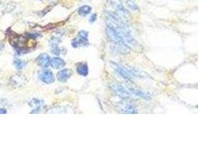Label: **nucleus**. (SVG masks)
<instances>
[{
    "instance_id": "nucleus-10",
    "label": "nucleus",
    "mask_w": 198,
    "mask_h": 148,
    "mask_svg": "<svg viewBox=\"0 0 198 148\" xmlns=\"http://www.w3.org/2000/svg\"><path fill=\"white\" fill-rule=\"evenodd\" d=\"M76 71H77L78 74L82 76H86L88 74V65L85 62L82 63H79L76 67Z\"/></svg>"
},
{
    "instance_id": "nucleus-1",
    "label": "nucleus",
    "mask_w": 198,
    "mask_h": 148,
    "mask_svg": "<svg viewBox=\"0 0 198 148\" xmlns=\"http://www.w3.org/2000/svg\"><path fill=\"white\" fill-rule=\"evenodd\" d=\"M112 68L119 74L120 76L122 78H125L129 81H132L134 79V77H141L142 75H144V74H141V73L138 72L137 70L134 69H131V68H128L125 66L119 65L117 63L112 62L111 63Z\"/></svg>"
},
{
    "instance_id": "nucleus-7",
    "label": "nucleus",
    "mask_w": 198,
    "mask_h": 148,
    "mask_svg": "<svg viewBox=\"0 0 198 148\" xmlns=\"http://www.w3.org/2000/svg\"><path fill=\"white\" fill-rule=\"evenodd\" d=\"M128 90H130L131 93L132 94L133 97H137V98H141V99H151V96H149L148 93H145V92L142 91V90H138V89L133 88V87H128Z\"/></svg>"
},
{
    "instance_id": "nucleus-15",
    "label": "nucleus",
    "mask_w": 198,
    "mask_h": 148,
    "mask_svg": "<svg viewBox=\"0 0 198 148\" xmlns=\"http://www.w3.org/2000/svg\"><path fill=\"white\" fill-rule=\"evenodd\" d=\"M7 113V110L5 109H3V108H1L0 109V114H5Z\"/></svg>"
},
{
    "instance_id": "nucleus-4",
    "label": "nucleus",
    "mask_w": 198,
    "mask_h": 148,
    "mask_svg": "<svg viewBox=\"0 0 198 148\" xmlns=\"http://www.w3.org/2000/svg\"><path fill=\"white\" fill-rule=\"evenodd\" d=\"M118 109L119 110H120L121 112H124V113H130V114H134L137 113V108H136L135 105L131 102H123L122 103H120L118 107Z\"/></svg>"
},
{
    "instance_id": "nucleus-14",
    "label": "nucleus",
    "mask_w": 198,
    "mask_h": 148,
    "mask_svg": "<svg viewBox=\"0 0 198 148\" xmlns=\"http://www.w3.org/2000/svg\"><path fill=\"white\" fill-rule=\"evenodd\" d=\"M96 20H97V14L94 13V14L91 15V17H90V22H94Z\"/></svg>"
},
{
    "instance_id": "nucleus-11",
    "label": "nucleus",
    "mask_w": 198,
    "mask_h": 148,
    "mask_svg": "<svg viewBox=\"0 0 198 148\" xmlns=\"http://www.w3.org/2000/svg\"><path fill=\"white\" fill-rule=\"evenodd\" d=\"M91 12V7L88 5H82L78 10V13L82 16H85Z\"/></svg>"
},
{
    "instance_id": "nucleus-9",
    "label": "nucleus",
    "mask_w": 198,
    "mask_h": 148,
    "mask_svg": "<svg viewBox=\"0 0 198 148\" xmlns=\"http://www.w3.org/2000/svg\"><path fill=\"white\" fill-rule=\"evenodd\" d=\"M50 65L55 69H61V68L64 67V66L66 65V62L61 58L54 57L51 59Z\"/></svg>"
},
{
    "instance_id": "nucleus-16",
    "label": "nucleus",
    "mask_w": 198,
    "mask_h": 148,
    "mask_svg": "<svg viewBox=\"0 0 198 148\" xmlns=\"http://www.w3.org/2000/svg\"><path fill=\"white\" fill-rule=\"evenodd\" d=\"M4 47H5V44H4V43L2 42V41H0V50H3Z\"/></svg>"
},
{
    "instance_id": "nucleus-2",
    "label": "nucleus",
    "mask_w": 198,
    "mask_h": 148,
    "mask_svg": "<svg viewBox=\"0 0 198 148\" xmlns=\"http://www.w3.org/2000/svg\"><path fill=\"white\" fill-rule=\"evenodd\" d=\"M111 87L113 91L120 98H122V99H131V98L133 97L132 94L131 93L130 90H128V88H126L122 84L115 83V84H111Z\"/></svg>"
},
{
    "instance_id": "nucleus-13",
    "label": "nucleus",
    "mask_w": 198,
    "mask_h": 148,
    "mask_svg": "<svg viewBox=\"0 0 198 148\" xmlns=\"http://www.w3.org/2000/svg\"><path fill=\"white\" fill-rule=\"evenodd\" d=\"M14 65H16L17 69L21 70L24 67L25 62H23V61L20 60V59H15V60H14Z\"/></svg>"
},
{
    "instance_id": "nucleus-5",
    "label": "nucleus",
    "mask_w": 198,
    "mask_h": 148,
    "mask_svg": "<svg viewBox=\"0 0 198 148\" xmlns=\"http://www.w3.org/2000/svg\"><path fill=\"white\" fill-rule=\"evenodd\" d=\"M39 78L43 82L46 84H51L54 81V75L49 70H44L39 73Z\"/></svg>"
},
{
    "instance_id": "nucleus-12",
    "label": "nucleus",
    "mask_w": 198,
    "mask_h": 148,
    "mask_svg": "<svg viewBox=\"0 0 198 148\" xmlns=\"http://www.w3.org/2000/svg\"><path fill=\"white\" fill-rule=\"evenodd\" d=\"M127 4H128V7H129L131 10H138V6H137V4H136L135 1H134V0H128Z\"/></svg>"
},
{
    "instance_id": "nucleus-8",
    "label": "nucleus",
    "mask_w": 198,
    "mask_h": 148,
    "mask_svg": "<svg viewBox=\"0 0 198 148\" xmlns=\"http://www.w3.org/2000/svg\"><path fill=\"white\" fill-rule=\"evenodd\" d=\"M71 75V70L66 68V69H63L62 70H60V72L57 73V78H58V80L60 82H66V81L70 78Z\"/></svg>"
},
{
    "instance_id": "nucleus-6",
    "label": "nucleus",
    "mask_w": 198,
    "mask_h": 148,
    "mask_svg": "<svg viewBox=\"0 0 198 148\" xmlns=\"http://www.w3.org/2000/svg\"><path fill=\"white\" fill-rule=\"evenodd\" d=\"M36 62L39 66L46 68L50 65L51 58H50L49 55L47 54V53H42L36 58Z\"/></svg>"
},
{
    "instance_id": "nucleus-3",
    "label": "nucleus",
    "mask_w": 198,
    "mask_h": 148,
    "mask_svg": "<svg viewBox=\"0 0 198 148\" xmlns=\"http://www.w3.org/2000/svg\"><path fill=\"white\" fill-rule=\"evenodd\" d=\"M88 33L85 30H81L79 32L78 36L72 41V46L74 47H82L88 45Z\"/></svg>"
},
{
    "instance_id": "nucleus-18",
    "label": "nucleus",
    "mask_w": 198,
    "mask_h": 148,
    "mask_svg": "<svg viewBox=\"0 0 198 148\" xmlns=\"http://www.w3.org/2000/svg\"><path fill=\"white\" fill-rule=\"evenodd\" d=\"M0 4H1V2H0Z\"/></svg>"
},
{
    "instance_id": "nucleus-17",
    "label": "nucleus",
    "mask_w": 198,
    "mask_h": 148,
    "mask_svg": "<svg viewBox=\"0 0 198 148\" xmlns=\"http://www.w3.org/2000/svg\"><path fill=\"white\" fill-rule=\"evenodd\" d=\"M50 1H57V0H49Z\"/></svg>"
}]
</instances>
